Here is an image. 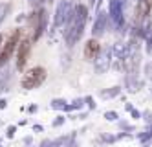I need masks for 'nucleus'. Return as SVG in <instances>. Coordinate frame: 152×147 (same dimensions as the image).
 Masks as SVG:
<instances>
[{"label": "nucleus", "instance_id": "nucleus-4", "mask_svg": "<svg viewBox=\"0 0 152 147\" xmlns=\"http://www.w3.org/2000/svg\"><path fill=\"white\" fill-rule=\"evenodd\" d=\"M99 52H101V44L97 42L95 39H90L88 42L84 44V57L88 61H94L97 55H99Z\"/></svg>", "mask_w": 152, "mask_h": 147}, {"label": "nucleus", "instance_id": "nucleus-3", "mask_svg": "<svg viewBox=\"0 0 152 147\" xmlns=\"http://www.w3.org/2000/svg\"><path fill=\"white\" fill-rule=\"evenodd\" d=\"M29 52H31V41L29 39H22L17 48V68L18 70H24V66L28 63L29 57Z\"/></svg>", "mask_w": 152, "mask_h": 147}, {"label": "nucleus", "instance_id": "nucleus-5", "mask_svg": "<svg viewBox=\"0 0 152 147\" xmlns=\"http://www.w3.org/2000/svg\"><path fill=\"white\" fill-rule=\"evenodd\" d=\"M150 7H152V0H141V2L137 4V9H136V18L137 20H143L148 15Z\"/></svg>", "mask_w": 152, "mask_h": 147}, {"label": "nucleus", "instance_id": "nucleus-2", "mask_svg": "<svg viewBox=\"0 0 152 147\" xmlns=\"http://www.w3.org/2000/svg\"><path fill=\"white\" fill-rule=\"evenodd\" d=\"M46 79V70L42 66H35L24 74V79H22V86L31 90V88H37L39 85H42V81Z\"/></svg>", "mask_w": 152, "mask_h": 147}, {"label": "nucleus", "instance_id": "nucleus-1", "mask_svg": "<svg viewBox=\"0 0 152 147\" xmlns=\"http://www.w3.org/2000/svg\"><path fill=\"white\" fill-rule=\"evenodd\" d=\"M18 44H20V30H15L11 35L7 37V41L4 42L2 50H0V66L7 64V61L11 59L15 48H18Z\"/></svg>", "mask_w": 152, "mask_h": 147}]
</instances>
